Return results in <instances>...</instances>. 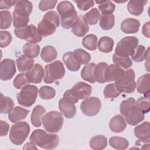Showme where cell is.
I'll use <instances>...</instances> for the list:
<instances>
[{
	"label": "cell",
	"mask_w": 150,
	"mask_h": 150,
	"mask_svg": "<svg viewBox=\"0 0 150 150\" xmlns=\"http://www.w3.org/2000/svg\"><path fill=\"white\" fill-rule=\"evenodd\" d=\"M35 60L25 54L20 56L16 60L18 69L19 71H26L29 70L34 64Z\"/></svg>",
	"instance_id": "484cf974"
},
{
	"label": "cell",
	"mask_w": 150,
	"mask_h": 150,
	"mask_svg": "<svg viewBox=\"0 0 150 150\" xmlns=\"http://www.w3.org/2000/svg\"><path fill=\"white\" fill-rule=\"evenodd\" d=\"M13 25L15 29L22 28L28 26V23L29 22V17H23L17 15L13 12Z\"/></svg>",
	"instance_id": "7dc6e473"
},
{
	"label": "cell",
	"mask_w": 150,
	"mask_h": 150,
	"mask_svg": "<svg viewBox=\"0 0 150 150\" xmlns=\"http://www.w3.org/2000/svg\"><path fill=\"white\" fill-rule=\"evenodd\" d=\"M127 124L124 117L120 114L114 115L109 123V127L111 131L115 133L122 132L126 128Z\"/></svg>",
	"instance_id": "7402d4cb"
},
{
	"label": "cell",
	"mask_w": 150,
	"mask_h": 150,
	"mask_svg": "<svg viewBox=\"0 0 150 150\" xmlns=\"http://www.w3.org/2000/svg\"><path fill=\"white\" fill-rule=\"evenodd\" d=\"M149 50V48L146 50L145 47L143 45L137 46L135 49L133 54L131 56L132 59L135 62H142L146 57V53Z\"/></svg>",
	"instance_id": "7bdbcfd3"
},
{
	"label": "cell",
	"mask_w": 150,
	"mask_h": 150,
	"mask_svg": "<svg viewBox=\"0 0 150 150\" xmlns=\"http://www.w3.org/2000/svg\"><path fill=\"white\" fill-rule=\"evenodd\" d=\"M97 37L94 34H89L82 39L83 46L88 50H95L97 47Z\"/></svg>",
	"instance_id": "8d00e7d4"
},
{
	"label": "cell",
	"mask_w": 150,
	"mask_h": 150,
	"mask_svg": "<svg viewBox=\"0 0 150 150\" xmlns=\"http://www.w3.org/2000/svg\"><path fill=\"white\" fill-rule=\"evenodd\" d=\"M60 23V18L57 13L54 11H50L44 15L43 19L39 23L38 32L43 37L51 35L55 32Z\"/></svg>",
	"instance_id": "277c9868"
},
{
	"label": "cell",
	"mask_w": 150,
	"mask_h": 150,
	"mask_svg": "<svg viewBox=\"0 0 150 150\" xmlns=\"http://www.w3.org/2000/svg\"><path fill=\"white\" fill-rule=\"evenodd\" d=\"M29 112V110L21 107L13 108L8 113V118L11 122H16L25 119Z\"/></svg>",
	"instance_id": "cb8c5ba5"
},
{
	"label": "cell",
	"mask_w": 150,
	"mask_h": 150,
	"mask_svg": "<svg viewBox=\"0 0 150 150\" xmlns=\"http://www.w3.org/2000/svg\"><path fill=\"white\" fill-rule=\"evenodd\" d=\"M1 18V29H8L11 25L12 16L9 11H1L0 12Z\"/></svg>",
	"instance_id": "bcb514c9"
},
{
	"label": "cell",
	"mask_w": 150,
	"mask_h": 150,
	"mask_svg": "<svg viewBox=\"0 0 150 150\" xmlns=\"http://www.w3.org/2000/svg\"><path fill=\"white\" fill-rule=\"evenodd\" d=\"M103 94L105 98H114L118 97L121 93L116 88L115 83H110L105 87Z\"/></svg>",
	"instance_id": "ee69618b"
},
{
	"label": "cell",
	"mask_w": 150,
	"mask_h": 150,
	"mask_svg": "<svg viewBox=\"0 0 150 150\" xmlns=\"http://www.w3.org/2000/svg\"><path fill=\"white\" fill-rule=\"evenodd\" d=\"M71 95L77 100H83L88 98L91 94L92 87L90 85L83 81L76 83L69 90Z\"/></svg>",
	"instance_id": "4fadbf2b"
},
{
	"label": "cell",
	"mask_w": 150,
	"mask_h": 150,
	"mask_svg": "<svg viewBox=\"0 0 150 150\" xmlns=\"http://www.w3.org/2000/svg\"><path fill=\"white\" fill-rule=\"evenodd\" d=\"M101 107L100 100L96 97L86 98L80 104V109L83 114L87 116H94L100 111Z\"/></svg>",
	"instance_id": "7c38bea8"
},
{
	"label": "cell",
	"mask_w": 150,
	"mask_h": 150,
	"mask_svg": "<svg viewBox=\"0 0 150 150\" xmlns=\"http://www.w3.org/2000/svg\"><path fill=\"white\" fill-rule=\"evenodd\" d=\"M29 83L26 78V73H24L18 74L13 81V85L17 89L22 88L23 87L29 85Z\"/></svg>",
	"instance_id": "c3c4849f"
},
{
	"label": "cell",
	"mask_w": 150,
	"mask_h": 150,
	"mask_svg": "<svg viewBox=\"0 0 150 150\" xmlns=\"http://www.w3.org/2000/svg\"><path fill=\"white\" fill-rule=\"evenodd\" d=\"M59 108L67 118H73L76 114L75 104L70 100L63 97L59 101Z\"/></svg>",
	"instance_id": "9a60e30c"
},
{
	"label": "cell",
	"mask_w": 150,
	"mask_h": 150,
	"mask_svg": "<svg viewBox=\"0 0 150 150\" xmlns=\"http://www.w3.org/2000/svg\"><path fill=\"white\" fill-rule=\"evenodd\" d=\"M24 149H37V148L35 146V144L33 143L32 142H28L25 145V146L23 147Z\"/></svg>",
	"instance_id": "6f0895ef"
},
{
	"label": "cell",
	"mask_w": 150,
	"mask_h": 150,
	"mask_svg": "<svg viewBox=\"0 0 150 150\" xmlns=\"http://www.w3.org/2000/svg\"><path fill=\"white\" fill-rule=\"evenodd\" d=\"M125 71L115 64H111L108 66L105 73L106 82H111L119 80L124 74Z\"/></svg>",
	"instance_id": "e0dca14e"
},
{
	"label": "cell",
	"mask_w": 150,
	"mask_h": 150,
	"mask_svg": "<svg viewBox=\"0 0 150 150\" xmlns=\"http://www.w3.org/2000/svg\"><path fill=\"white\" fill-rule=\"evenodd\" d=\"M74 2L76 3L77 7L83 11H87L94 5V2L93 1H74Z\"/></svg>",
	"instance_id": "f5cc1de1"
},
{
	"label": "cell",
	"mask_w": 150,
	"mask_h": 150,
	"mask_svg": "<svg viewBox=\"0 0 150 150\" xmlns=\"http://www.w3.org/2000/svg\"><path fill=\"white\" fill-rule=\"evenodd\" d=\"M115 24V18L113 14H101L100 18L99 25L103 30H110Z\"/></svg>",
	"instance_id": "836d02e7"
},
{
	"label": "cell",
	"mask_w": 150,
	"mask_h": 150,
	"mask_svg": "<svg viewBox=\"0 0 150 150\" xmlns=\"http://www.w3.org/2000/svg\"><path fill=\"white\" fill-rule=\"evenodd\" d=\"M56 91L54 89L48 86H42L39 89V96L43 100H50L54 97Z\"/></svg>",
	"instance_id": "f6af8a7d"
},
{
	"label": "cell",
	"mask_w": 150,
	"mask_h": 150,
	"mask_svg": "<svg viewBox=\"0 0 150 150\" xmlns=\"http://www.w3.org/2000/svg\"><path fill=\"white\" fill-rule=\"evenodd\" d=\"M57 10L60 16L62 26L67 29L71 28L78 18L73 4L67 1H62L57 5Z\"/></svg>",
	"instance_id": "3957f363"
},
{
	"label": "cell",
	"mask_w": 150,
	"mask_h": 150,
	"mask_svg": "<svg viewBox=\"0 0 150 150\" xmlns=\"http://www.w3.org/2000/svg\"><path fill=\"white\" fill-rule=\"evenodd\" d=\"M96 66V63H90L86 64L81 70V78L91 83H94L96 81L94 77V69Z\"/></svg>",
	"instance_id": "4316f807"
},
{
	"label": "cell",
	"mask_w": 150,
	"mask_h": 150,
	"mask_svg": "<svg viewBox=\"0 0 150 150\" xmlns=\"http://www.w3.org/2000/svg\"><path fill=\"white\" fill-rule=\"evenodd\" d=\"M140 23L134 18L125 19L121 24V29L125 33H135L138 32Z\"/></svg>",
	"instance_id": "44dd1931"
},
{
	"label": "cell",
	"mask_w": 150,
	"mask_h": 150,
	"mask_svg": "<svg viewBox=\"0 0 150 150\" xmlns=\"http://www.w3.org/2000/svg\"><path fill=\"white\" fill-rule=\"evenodd\" d=\"M29 141L42 148L53 149L58 145L59 137L56 134H47L45 131L38 129L33 131Z\"/></svg>",
	"instance_id": "7a4b0ae2"
},
{
	"label": "cell",
	"mask_w": 150,
	"mask_h": 150,
	"mask_svg": "<svg viewBox=\"0 0 150 150\" xmlns=\"http://www.w3.org/2000/svg\"><path fill=\"white\" fill-rule=\"evenodd\" d=\"M44 128L47 132L54 133L59 132L62 128L64 119L62 114L57 111L47 112L42 118Z\"/></svg>",
	"instance_id": "5b68a950"
},
{
	"label": "cell",
	"mask_w": 150,
	"mask_h": 150,
	"mask_svg": "<svg viewBox=\"0 0 150 150\" xmlns=\"http://www.w3.org/2000/svg\"><path fill=\"white\" fill-rule=\"evenodd\" d=\"M46 112L45 108L40 105H38L33 109L30 116L31 123L35 127H39L42 125L41 117Z\"/></svg>",
	"instance_id": "83f0119b"
},
{
	"label": "cell",
	"mask_w": 150,
	"mask_h": 150,
	"mask_svg": "<svg viewBox=\"0 0 150 150\" xmlns=\"http://www.w3.org/2000/svg\"><path fill=\"white\" fill-rule=\"evenodd\" d=\"M33 9V5L30 1L21 0L17 1L13 12L23 17H29Z\"/></svg>",
	"instance_id": "ffe728a7"
},
{
	"label": "cell",
	"mask_w": 150,
	"mask_h": 150,
	"mask_svg": "<svg viewBox=\"0 0 150 150\" xmlns=\"http://www.w3.org/2000/svg\"><path fill=\"white\" fill-rule=\"evenodd\" d=\"M109 144L113 148L119 150H124L128 147L129 142L124 138L112 137L109 139Z\"/></svg>",
	"instance_id": "d590c367"
},
{
	"label": "cell",
	"mask_w": 150,
	"mask_h": 150,
	"mask_svg": "<svg viewBox=\"0 0 150 150\" xmlns=\"http://www.w3.org/2000/svg\"><path fill=\"white\" fill-rule=\"evenodd\" d=\"M22 52L25 56L32 59L35 58L39 54L40 46L38 44L26 43L22 47Z\"/></svg>",
	"instance_id": "e575fe53"
},
{
	"label": "cell",
	"mask_w": 150,
	"mask_h": 150,
	"mask_svg": "<svg viewBox=\"0 0 150 150\" xmlns=\"http://www.w3.org/2000/svg\"><path fill=\"white\" fill-rule=\"evenodd\" d=\"M84 18L87 24L90 25H96L100 18V11L96 8H94L87 12Z\"/></svg>",
	"instance_id": "ab89813d"
},
{
	"label": "cell",
	"mask_w": 150,
	"mask_h": 150,
	"mask_svg": "<svg viewBox=\"0 0 150 150\" xmlns=\"http://www.w3.org/2000/svg\"><path fill=\"white\" fill-rule=\"evenodd\" d=\"M114 40L108 36L101 37L98 42L97 47L98 50L103 53H110L113 49Z\"/></svg>",
	"instance_id": "d6a6232c"
},
{
	"label": "cell",
	"mask_w": 150,
	"mask_h": 150,
	"mask_svg": "<svg viewBox=\"0 0 150 150\" xmlns=\"http://www.w3.org/2000/svg\"><path fill=\"white\" fill-rule=\"evenodd\" d=\"M57 52L56 49L52 46L47 45L44 46L41 51L40 57L45 62H50L56 59Z\"/></svg>",
	"instance_id": "f546056e"
},
{
	"label": "cell",
	"mask_w": 150,
	"mask_h": 150,
	"mask_svg": "<svg viewBox=\"0 0 150 150\" xmlns=\"http://www.w3.org/2000/svg\"><path fill=\"white\" fill-rule=\"evenodd\" d=\"M147 1H129L127 5L128 11L135 16L140 15L144 10V6Z\"/></svg>",
	"instance_id": "f1b7e54d"
},
{
	"label": "cell",
	"mask_w": 150,
	"mask_h": 150,
	"mask_svg": "<svg viewBox=\"0 0 150 150\" xmlns=\"http://www.w3.org/2000/svg\"><path fill=\"white\" fill-rule=\"evenodd\" d=\"M26 76L29 83H40L44 76V70L42 66L39 63H36L26 73Z\"/></svg>",
	"instance_id": "2e32d148"
},
{
	"label": "cell",
	"mask_w": 150,
	"mask_h": 150,
	"mask_svg": "<svg viewBox=\"0 0 150 150\" xmlns=\"http://www.w3.org/2000/svg\"><path fill=\"white\" fill-rule=\"evenodd\" d=\"M1 114H7L13 108L14 103L12 99L7 96H4L2 93H1Z\"/></svg>",
	"instance_id": "74e56055"
},
{
	"label": "cell",
	"mask_w": 150,
	"mask_h": 150,
	"mask_svg": "<svg viewBox=\"0 0 150 150\" xmlns=\"http://www.w3.org/2000/svg\"><path fill=\"white\" fill-rule=\"evenodd\" d=\"M38 94V89L36 86L27 85L17 94V101L20 105L29 107L35 103Z\"/></svg>",
	"instance_id": "9c48e42d"
},
{
	"label": "cell",
	"mask_w": 150,
	"mask_h": 150,
	"mask_svg": "<svg viewBox=\"0 0 150 150\" xmlns=\"http://www.w3.org/2000/svg\"><path fill=\"white\" fill-rule=\"evenodd\" d=\"M0 125H1V136H5L8 134L9 128V124L3 120L0 121Z\"/></svg>",
	"instance_id": "11a10c76"
},
{
	"label": "cell",
	"mask_w": 150,
	"mask_h": 150,
	"mask_svg": "<svg viewBox=\"0 0 150 150\" xmlns=\"http://www.w3.org/2000/svg\"><path fill=\"white\" fill-rule=\"evenodd\" d=\"M136 105L139 110L144 114H146L149 111L150 103L149 98L145 97H139L137 102Z\"/></svg>",
	"instance_id": "681fc988"
},
{
	"label": "cell",
	"mask_w": 150,
	"mask_h": 150,
	"mask_svg": "<svg viewBox=\"0 0 150 150\" xmlns=\"http://www.w3.org/2000/svg\"><path fill=\"white\" fill-rule=\"evenodd\" d=\"M149 22L145 23L142 27V33L146 38H149Z\"/></svg>",
	"instance_id": "9f6ffc18"
},
{
	"label": "cell",
	"mask_w": 150,
	"mask_h": 150,
	"mask_svg": "<svg viewBox=\"0 0 150 150\" xmlns=\"http://www.w3.org/2000/svg\"><path fill=\"white\" fill-rule=\"evenodd\" d=\"M17 1L11 0H1L0 1V9H9L14 5H16Z\"/></svg>",
	"instance_id": "db71d44e"
},
{
	"label": "cell",
	"mask_w": 150,
	"mask_h": 150,
	"mask_svg": "<svg viewBox=\"0 0 150 150\" xmlns=\"http://www.w3.org/2000/svg\"><path fill=\"white\" fill-rule=\"evenodd\" d=\"M57 0H42L39 4V8L42 11H46L48 9H53L55 7Z\"/></svg>",
	"instance_id": "816d5d0a"
},
{
	"label": "cell",
	"mask_w": 150,
	"mask_h": 150,
	"mask_svg": "<svg viewBox=\"0 0 150 150\" xmlns=\"http://www.w3.org/2000/svg\"><path fill=\"white\" fill-rule=\"evenodd\" d=\"M134 134L139 141L147 143L149 142V122L145 121L134 128Z\"/></svg>",
	"instance_id": "d6986e66"
},
{
	"label": "cell",
	"mask_w": 150,
	"mask_h": 150,
	"mask_svg": "<svg viewBox=\"0 0 150 150\" xmlns=\"http://www.w3.org/2000/svg\"><path fill=\"white\" fill-rule=\"evenodd\" d=\"M1 38H0V46L1 47H7L12 42V37L11 34L5 30H1L0 32Z\"/></svg>",
	"instance_id": "f907efd6"
},
{
	"label": "cell",
	"mask_w": 150,
	"mask_h": 150,
	"mask_svg": "<svg viewBox=\"0 0 150 150\" xmlns=\"http://www.w3.org/2000/svg\"><path fill=\"white\" fill-rule=\"evenodd\" d=\"M75 58L80 64H87L91 60V55L82 49H76L73 51Z\"/></svg>",
	"instance_id": "60d3db41"
},
{
	"label": "cell",
	"mask_w": 150,
	"mask_h": 150,
	"mask_svg": "<svg viewBox=\"0 0 150 150\" xmlns=\"http://www.w3.org/2000/svg\"><path fill=\"white\" fill-rule=\"evenodd\" d=\"M138 43V38L135 36L125 37L118 43L114 53L120 56H131Z\"/></svg>",
	"instance_id": "8fae6325"
},
{
	"label": "cell",
	"mask_w": 150,
	"mask_h": 150,
	"mask_svg": "<svg viewBox=\"0 0 150 150\" xmlns=\"http://www.w3.org/2000/svg\"><path fill=\"white\" fill-rule=\"evenodd\" d=\"M89 145L91 148L95 150L104 149L107 145V139L103 135H96L91 138Z\"/></svg>",
	"instance_id": "1f68e13d"
},
{
	"label": "cell",
	"mask_w": 150,
	"mask_h": 150,
	"mask_svg": "<svg viewBox=\"0 0 150 150\" xmlns=\"http://www.w3.org/2000/svg\"><path fill=\"white\" fill-rule=\"evenodd\" d=\"M30 132V127L26 121L18 122L12 125L9 132V139L15 145L23 143Z\"/></svg>",
	"instance_id": "8992f818"
},
{
	"label": "cell",
	"mask_w": 150,
	"mask_h": 150,
	"mask_svg": "<svg viewBox=\"0 0 150 150\" xmlns=\"http://www.w3.org/2000/svg\"><path fill=\"white\" fill-rule=\"evenodd\" d=\"M135 77V72L133 69H130L125 71L123 76L115 81L116 88L121 93L134 92L137 87V83L134 80Z\"/></svg>",
	"instance_id": "ba28073f"
},
{
	"label": "cell",
	"mask_w": 150,
	"mask_h": 150,
	"mask_svg": "<svg viewBox=\"0 0 150 150\" xmlns=\"http://www.w3.org/2000/svg\"><path fill=\"white\" fill-rule=\"evenodd\" d=\"M108 64L105 62H100L96 64L94 69L96 81L98 83H104L105 81V73Z\"/></svg>",
	"instance_id": "4dcf8cb0"
},
{
	"label": "cell",
	"mask_w": 150,
	"mask_h": 150,
	"mask_svg": "<svg viewBox=\"0 0 150 150\" xmlns=\"http://www.w3.org/2000/svg\"><path fill=\"white\" fill-rule=\"evenodd\" d=\"M88 30L89 27L84 19V16H79L77 21L71 27V32L73 33L78 37H83L88 32Z\"/></svg>",
	"instance_id": "ac0fdd59"
},
{
	"label": "cell",
	"mask_w": 150,
	"mask_h": 150,
	"mask_svg": "<svg viewBox=\"0 0 150 150\" xmlns=\"http://www.w3.org/2000/svg\"><path fill=\"white\" fill-rule=\"evenodd\" d=\"M14 33L18 38L24 39L30 43L35 44L42 39V36L38 32V29L32 24L24 28L15 29Z\"/></svg>",
	"instance_id": "30bf717a"
},
{
	"label": "cell",
	"mask_w": 150,
	"mask_h": 150,
	"mask_svg": "<svg viewBox=\"0 0 150 150\" xmlns=\"http://www.w3.org/2000/svg\"><path fill=\"white\" fill-rule=\"evenodd\" d=\"M65 74V69L61 61L56 60L45 66L44 69V81L50 84L62 79Z\"/></svg>",
	"instance_id": "52a82bcc"
},
{
	"label": "cell",
	"mask_w": 150,
	"mask_h": 150,
	"mask_svg": "<svg viewBox=\"0 0 150 150\" xmlns=\"http://www.w3.org/2000/svg\"><path fill=\"white\" fill-rule=\"evenodd\" d=\"M120 111L125 121L130 125H136L144 120V114L137 107L136 101L132 97L121 102Z\"/></svg>",
	"instance_id": "6da1fadb"
},
{
	"label": "cell",
	"mask_w": 150,
	"mask_h": 150,
	"mask_svg": "<svg viewBox=\"0 0 150 150\" xmlns=\"http://www.w3.org/2000/svg\"><path fill=\"white\" fill-rule=\"evenodd\" d=\"M98 4V9L102 14H112L115 9V5L110 1H96Z\"/></svg>",
	"instance_id": "b9f144b4"
},
{
	"label": "cell",
	"mask_w": 150,
	"mask_h": 150,
	"mask_svg": "<svg viewBox=\"0 0 150 150\" xmlns=\"http://www.w3.org/2000/svg\"><path fill=\"white\" fill-rule=\"evenodd\" d=\"M112 60L115 64L125 69L129 68L132 65V62L128 56H120L114 53L112 56Z\"/></svg>",
	"instance_id": "f35d334b"
},
{
	"label": "cell",
	"mask_w": 150,
	"mask_h": 150,
	"mask_svg": "<svg viewBox=\"0 0 150 150\" xmlns=\"http://www.w3.org/2000/svg\"><path fill=\"white\" fill-rule=\"evenodd\" d=\"M16 73L15 62L10 59L2 60L0 64V78L2 81L11 79Z\"/></svg>",
	"instance_id": "5bb4252c"
},
{
	"label": "cell",
	"mask_w": 150,
	"mask_h": 150,
	"mask_svg": "<svg viewBox=\"0 0 150 150\" xmlns=\"http://www.w3.org/2000/svg\"><path fill=\"white\" fill-rule=\"evenodd\" d=\"M149 73L141 76L137 83V90L140 94H144L145 97L149 98Z\"/></svg>",
	"instance_id": "603a6c76"
},
{
	"label": "cell",
	"mask_w": 150,
	"mask_h": 150,
	"mask_svg": "<svg viewBox=\"0 0 150 150\" xmlns=\"http://www.w3.org/2000/svg\"><path fill=\"white\" fill-rule=\"evenodd\" d=\"M63 60L67 69L71 71H77L80 68L81 64L75 58L73 52L65 53L63 56Z\"/></svg>",
	"instance_id": "d4e9b609"
}]
</instances>
